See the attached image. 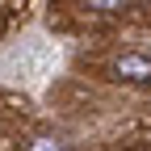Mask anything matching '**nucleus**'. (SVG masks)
<instances>
[{"label":"nucleus","mask_w":151,"mask_h":151,"mask_svg":"<svg viewBox=\"0 0 151 151\" xmlns=\"http://www.w3.org/2000/svg\"><path fill=\"white\" fill-rule=\"evenodd\" d=\"M29 151H67V147H63L59 139H34V143H29Z\"/></svg>","instance_id":"nucleus-2"},{"label":"nucleus","mask_w":151,"mask_h":151,"mask_svg":"<svg viewBox=\"0 0 151 151\" xmlns=\"http://www.w3.org/2000/svg\"><path fill=\"white\" fill-rule=\"evenodd\" d=\"M113 80H130V84H147L151 80V55H139V50H126L109 63Z\"/></svg>","instance_id":"nucleus-1"}]
</instances>
